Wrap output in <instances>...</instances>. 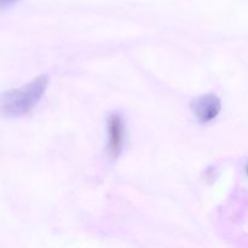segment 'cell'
<instances>
[{"label":"cell","mask_w":248,"mask_h":248,"mask_svg":"<svg viewBox=\"0 0 248 248\" xmlns=\"http://www.w3.org/2000/svg\"><path fill=\"white\" fill-rule=\"evenodd\" d=\"M47 86L48 78L40 75L19 89L6 91L1 98L2 114L7 118L26 115L39 103Z\"/></svg>","instance_id":"1"},{"label":"cell","mask_w":248,"mask_h":248,"mask_svg":"<svg viewBox=\"0 0 248 248\" xmlns=\"http://www.w3.org/2000/svg\"><path fill=\"white\" fill-rule=\"evenodd\" d=\"M222 102L215 93L202 94L191 102V110L198 120L202 124H207L215 120L220 113Z\"/></svg>","instance_id":"2"},{"label":"cell","mask_w":248,"mask_h":248,"mask_svg":"<svg viewBox=\"0 0 248 248\" xmlns=\"http://www.w3.org/2000/svg\"><path fill=\"white\" fill-rule=\"evenodd\" d=\"M109 131V153L111 157L118 159L123 152L125 143V127L124 121L119 114H111L108 119Z\"/></svg>","instance_id":"3"},{"label":"cell","mask_w":248,"mask_h":248,"mask_svg":"<svg viewBox=\"0 0 248 248\" xmlns=\"http://www.w3.org/2000/svg\"><path fill=\"white\" fill-rule=\"evenodd\" d=\"M15 1H16V0H0V5H1L2 9H5V7L9 6V5L14 4Z\"/></svg>","instance_id":"4"},{"label":"cell","mask_w":248,"mask_h":248,"mask_svg":"<svg viewBox=\"0 0 248 248\" xmlns=\"http://www.w3.org/2000/svg\"><path fill=\"white\" fill-rule=\"evenodd\" d=\"M247 173H248V167H247Z\"/></svg>","instance_id":"5"}]
</instances>
